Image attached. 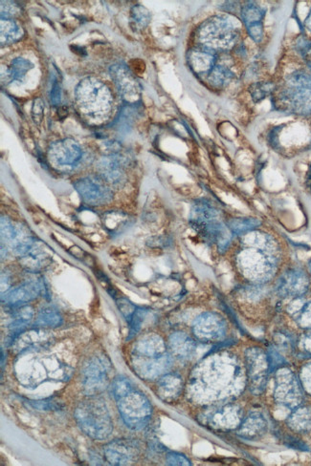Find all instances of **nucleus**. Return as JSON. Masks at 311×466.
Masks as SVG:
<instances>
[{
	"label": "nucleus",
	"instance_id": "nucleus-23",
	"mask_svg": "<svg viewBox=\"0 0 311 466\" xmlns=\"http://www.w3.org/2000/svg\"><path fill=\"white\" fill-rule=\"evenodd\" d=\"M169 343L172 354L179 359H188L196 352V342L184 332H179L172 334L170 337Z\"/></svg>",
	"mask_w": 311,
	"mask_h": 466
},
{
	"label": "nucleus",
	"instance_id": "nucleus-39",
	"mask_svg": "<svg viewBox=\"0 0 311 466\" xmlns=\"http://www.w3.org/2000/svg\"><path fill=\"white\" fill-rule=\"evenodd\" d=\"M17 12V7L14 5L10 3L9 2H1V17H12L14 14H16Z\"/></svg>",
	"mask_w": 311,
	"mask_h": 466
},
{
	"label": "nucleus",
	"instance_id": "nucleus-43",
	"mask_svg": "<svg viewBox=\"0 0 311 466\" xmlns=\"http://www.w3.org/2000/svg\"><path fill=\"white\" fill-rule=\"evenodd\" d=\"M307 25H308V28L310 29V30H311V14H310V16L308 17V21H307Z\"/></svg>",
	"mask_w": 311,
	"mask_h": 466
},
{
	"label": "nucleus",
	"instance_id": "nucleus-42",
	"mask_svg": "<svg viewBox=\"0 0 311 466\" xmlns=\"http://www.w3.org/2000/svg\"><path fill=\"white\" fill-rule=\"evenodd\" d=\"M302 344L303 349L311 354V334L308 335L307 337L303 339Z\"/></svg>",
	"mask_w": 311,
	"mask_h": 466
},
{
	"label": "nucleus",
	"instance_id": "nucleus-24",
	"mask_svg": "<svg viewBox=\"0 0 311 466\" xmlns=\"http://www.w3.org/2000/svg\"><path fill=\"white\" fill-rule=\"evenodd\" d=\"M288 424L295 432H310L311 430V407L298 406L288 419Z\"/></svg>",
	"mask_w": 311,
	"mask_h": 466
},
{
	"label": "nucleus",
	"instance_id": "nucleus-20",
	"mask_svg": "<svg viewBox=\"0 0 311 466\" xmlns=\"http://www.w3.org/2000/svg\"><path fill=\"white\" fill-rule=\"evenodd\" d=\"M183 381L181 377L177 374H165L157 383V393L165 401H171L181 394Z\"/></svg>",
	"mask_w": 311,
	"mask_h": 466
},
{
	"label": "nucleus",
	"instance_id": "nucleus-15",
	"mask_svg": "<svg viewBox=\"0 0 311 466\" xmlns=\"http://www.w3.org/2000/svg\"><path fill=\"white\" fill-rule=\"evenodd\" d=\"M108 381L107 363L100 359H94L83 370V385L92 394L105 388Z\"/></svg>",
	"mask_w": 311,
	"mask_h": 466
},
{
	"label": "nucleus",
	"instance_id": "nucleus-26",
	"mask_svg": "<svg viewBox=\"0 0 311 466\" xmlns=\"http://www.w3.org/2000/svg\"><path fill=\"white\" fill-rule=\"evenodd\" d=\"M295 299L288 308V310L295 318L299 326L305 328V329H311V301L303 302L300 297L295 298Z\"/></svg>",
	"mask_w": 311,
	"mask_h": 466
},
{
	"label": "nucleus",
	"instance_id": "nucleus-29",
	"mask_svg": "<svg viewBox=\"0 0 311 466\" xmlns=\"http://www.w3.org/2000/svg\"><path fill=\"white\" fill-rule=\"evenodd\" d=\"M260 225L261 221L257 218H236L229 222L228 224L232 233L239 234V235L251 233Z\"/></svg>",
	"mask_w": 311,
	"mask_h": 466
},
{
	"label": "nucleus",
	"instance_id": "nucleus-4",
	"mask_svg": "<svg viewBox=\"0 0 311 466\" xmlns=\"http://www.w3.org/2000/svg\"><path fill=\"white\" fill-rule=\"evenodd\" d=\"M75 95L79 107L90 117L101 119L110 113L112 105L110 91L97 78L81 81L76 87Z\"/></svg>",
	"mask_w": 311,
	"mask_h": 466
},
{
	"label": "nucleus",
	"instance_id": "nucleus-3",
	"mask_svg": "<svg viewBox=\"0 0 311 466\" xmlns=\"http://www.w3.org/2000/svg\"><path fill=\"white\" fill-rule=\"evenodd\" d=\"M75 419L81 430L94 440L103 441L111 435L113 423L103 399L91 396L79 404Z\"/></svg>",
	"mask_w": 311,
	"mask_h": 466
},
{
	"label": "nucleus",
	"instance_id": "nucleus-7",
	"mask_svg": "<svg viewBox=\"0 0 311 466\" xmlns=\"http://www.w3.org/2000/svg\"><path fill=\"white\" fill-rule=\"evenodd\" d=\"M274 398L278 403L290 409L297 408L302 403L303 396L302 387L290 370H278L275 379Z\"/></svg>",
	"mask_w": 311,
	"mask_h": 466
},
{
	"label": "nucleus",
	"instance_id": "nucleus-33",
	"mask_svg": "<svg viewBox=\"0 0 311 466\" xmlns=\"http://www.w3.org/2000/svg\"><path fill=\"white\" fill-rule=\"evenodd\" d=\"M268 357L270 372H273L274 370L283 368V364H285V359H283V357L280 356L275 350H269Z\"/></svg>",
	"mask_w": 311,
	"mask_h": 466
},
{
	"label": "nucleus",
	"instance_id": "nucleus-9",
	"mask_svg": "<svg viewBox=\"0 0 311 466\" xmlns=\"http://www.w3.org/2000/svg\"><path fill=\"white\" fill-rule=\"evenodd\" d=\"M199 39L202 43L211 48H223L234 39L233 28L226 19L214 17L202 25Z\"/></svg>",
	"mask_w": 311,
	"mask_h": 466
},
{
	"label": "nucleus",
	"instance_id": "nucleus-25",
	"mask_svg": "<svg viewBox=\"0 0 311 466\" xmlns=\"http://www.w3.org/2000/svg\"><path fill=\"white\" fill-rule=\"evenodd\" d=\"M39 288H41V286L34 284V283L21 286V287L11 290L5 297V300L10 305L19 306L36 297L39 293Z\"/></svg>",
	"mask_w": 311,
	"mask_h": 466
},
{
	"label": "nucleus",
	"instance_id": "nucleus-2",
	"mask_svg": "<svg viewBox=\"0 0 311 466\" xmlns=\"http://www.w3.org/2000/svg\"><path fill=\"white\" fill-rule=\"evenodd\" d=\"M112 394L126 425L133 430L144 428L152 413V404L147 396L137 390L132 382L126 377L115 379Z\"/></svg>",
	"mask_w": 311,
	"mask_h": 466
},
{
	"label": "nucleus",
	"instance_id": "nucleus-17",
	"mask_svg": "<svg viewBox=\"0 0 311 466\" xmlns=\"http://www.w3.org/2000/svg\"><path fill=\"white\" fill-rule=\"evenodd\" d=\"M243 420V412L233 404L222 406L210 416V423L216 427L224 429L238 428Z\"/></svg>",
	"mask_w": 311,
	"mask_h": 466
},
{
	"label": "nucleus",
	"instance_id": "nucleus-1",
	"mask_svg": "<svg viewBox=\"0 0 311 466\" xmlns=\"http://www.w3.org/2000/svg\"><path fill=\"white\" fill-rule=\"evenodd\" d=\"M245 372L234 354H214L197 367L192 379V389L203 391L207 399H226L238 396L245 386Z\"/></svg>",
	"mask_w": 311,
	"mask_h": 466
},
{
	"label": "nucleus",
	"instance_id": "nucleus-35",
	"mask_svg": "<svg viewBox=\"0 0 311 466\" xmlns=\"http://www.w3.org/2000/svg\"><path fill=\"white\" fill-rule=\"evenodd\" d=\"M166 460L169 465H191V463L186 457L177 453L168 454Z\"/></svg>",
	"mask_w": 311,
	"mask_h": 466
},
{
	"label": "nucleus",
	"instance_id": "nucleus-30",
	"mask_svg": "<svg viewBox=\"0 0 311 466\" xmlns=\"http://www.w3.org/2000/svg\"><path fill=\"white\" fill-rule=\"evenodd\" d=\"M32 68H33V64L30 61L23 58H17L10 65L8 75L12 81H21Z\"/></svg>",
	"mask_w": 311,
	"mask_h": 466
},
{
	"label": "nucleus",
	"instance_id": "nucleus-21",
	"mask_svg": "<svg viewBox=\"0 0 311 466\" xmlns=\"http://www.w3.org/2000/svg\"><path fill=\"white\" fill-rule=\"evenodd\" d=\"M243 243L245 248H258L272 253H279V246L275 239L268 233L261 231H253L244 234Z\"/></svg>",
	"mask_w": 311,
	"mask_h": 466
},
{
	"label": "nucleus",
	"instance_id": "nucleus-34",
	"mask_svg": "<svg viewBox=\"0 0 311 466\" xmlns=\"http://www.w3.org/2000/svg\"><path fill=\"white\" fill-rule=\"evenodd\" d=\"M227 78H228V72H227L225 69L222 67L214 68L212 71L211 76H210V80L214 85H222Z\"/></svg>",
	"mask_w": 311,
	"mask_h": 466
},
{
	"label": "nucleus",
	"instance_id": "nucleus-40",
	"mask_svg": "<svg viewBox=\"0 0 311 466\" xmlns=\"http://www.w3.org/2000/svg\"><path fill=\"white\" fill-rule=\"evenodd\" d=\"M60 95L61 89L60 86H59V83H54L53 88H52L51 91V98L52 102L54 103V105H57V103L60 102Z\"/></svg>",
	"mask_w": 311,
	"mask_h": 466
},
{
	"label": "nucleus",
	"instance_id": "nucleus-6",
	"mask_svg": "<svg viewBox=\"0 0 311 466\" xmlns=\"http://www.w3.org/2000/svg\"><path fill=\"white\" fill-rule=\"evenodd\" d=\"M248 381L252 393L260 394L265 391L270 372L268 354L259 348H249L245 352Z\"/></svg>",
	"mask_w": 311,
	"mask_h": 466
},
{
	"label": "nucleus",
	"instance_id": "nucleus-16",
	"mask_svg": "<svg viewBox=\"0 0 311 466\" xmlns=\"http://www.w3.org/2000/svg\"><path fill=\"white\" fill-rule=\"evenodd\" d=\"M172 362L171 357L166 354L158 357H143L135 362L134 369L144 379H157L171 368Z\"/></svg>",
	"mask_w": 311,
	"mask_h": 466
},
{
	"label": "nucleus",
	"instance_id": "nucleus-31",
	"mask_svg": "<svg viewBox=\"0 0 311 466\" xmlns=\"http://www.w3.org/2000/svg\"><path fill=\"white\" fill-rule=\"evenodd\" d=\"M61 317L58 310L51 307L43 308L41 310L37 319L39 326L57 327L60 326Z\"/></svg>",
	"mask_w": 311,
	"mask_h": 466
},
{
	"label": "nucleus",
	"instance_id": "nucleus-32",
	"mask_svg": "<svg viewBox=\"0 0 311 466\" xmlns=\"http://www.w3.org/2000/svg\"><path fill=\"white\" fill-rule=\"evenodd\" d=\"M132 19L139 28H143L149 23L150 14L145 7L137 5L132 10Z\"/></svg>",
	"mask_w": 311,
	"mask_h": 466
},
{
	"label": "nucleus",
	"instance_id": "nucleus-12",
	"mask_svg": "<svg viewBox=\"0 0 311 466\" xmlns=\"http://www.w3.org/2000/svg\"><path fill=\"white\" fill-rule=\"evenodd\" d=\"M310 288V279L301 270H290L281 276L277 283V293L281 297L299 298Z\"/></svg>",
	"mask_w": 311,
	"mask_h": 466
},
{
	"label": "nucleus",
	"instance_id": "nucleus-8",
	"mask_svg": "<svg viewBox=\"0 0 311 466\" xmlns=\"http://www.w3.org/2000/svg\"><path fill=\"white\" fill-rule=\"evenodd\" d=\"M49 161L56 169L68 170L75 169L83 158L80 145L74 140H58L51 145L48 151Z\"/></svg>",
	"mask_w": 311,
	"mask_h": 466
},
{
	"label": "nucleus",
	"instance_id": "nucleus-36",
	"mask_svg": "<svg viewBox=\"0 0 311 466\" xmlns=\"http://www.w3.org/2000/svg\"><path fill=\"white\" fill-rule=\"evenodd\" d=\"M301 381L303 388L308 393L311 394V363L305 365L301 372Z\"/></svg>",
	"mask_w": 311,
	"mask_h": 466
},
{
	"label": "nucleus",
	"instance_id": "nucleus-10",
	"mask_svg": "<svg viewBox=\"0 0 311 466\" xmlns=\"http://www.w3.org/2000/svg\"><path fill=\"white\" fill-rule=\"evenodd\" d=\"M192 332L197 339L205 342L219 341L225 337V320L214 313H204L194 320Z\"/></svg>",
	"mask_w": 311,
	"mask_h": 466
},
{
	"label": "nucleus",
	"instance_id": "nucleus-38",
	"mask_svg": "<svg viewBox=\"0 0 311 466\" xmlns=\"http://www.w3.org/2000/svg\"><path fill=\"white\" fill-rule=\"evenodd\" d=\"M283 441H285V445L288 446V447L294 448V449L301 451L310 450L305 443H303V441L299 440V438H294V436H286Z\"/></svg>",
	"mask_w": 311,
	"mask_h": 466
},
{
	"label": "nucleus",
	"instance_id": "nucleus-19",
	"mask_svg": "<svg viewBox=\"0 0 311 466\" xmlns=\"http://www.w3.org/2000/svg\"><path fill=\"white\" fill-rule=\"evenodd\" d=\"M98 169L103 178L111 184H120L124 177V162L117 156L103 157L99 162Z\"/></svg>",
	"mask_w": 311,
	"mask_h": 466
},
{
	"label": "nucleus",
	"instance_id": "nucleus-11",
	"mask_svg": "<svg viewBox=\"0 0 311 466\" xmlns=\"http://www.w3.org/2000/svg\"><path fill=\"white\" fill-rule=\"evenodd\" d=\"M76 191L80 194L85 203L90 206H102L110 203L112 199V192L103 184L100 180L86 177L79 180L74 184Z\"/></svg>",
	"mask_w": 311,
	"mask_h": 466
},
{
	"label": "nucleus",
	"instance_id": "nucleus-27",
	"mask_svg": "<svg viewBox=\"0 0 311 466\" xmlns=\"http://www.w3.org/2000/svg\"><path fill=\"white\" fill-rule=\"evenodd\" d=\"M189 61L194 72L203 74L212 70L214 58L210 52L197 50L192 52Z\"/></svg>",
	"mask_w": 311,
	"mask_h": 466
},
{
	"label": "nucleus",
	"instance_id": "nucleus-13",
	"mask_svg": "<svg viewBox=\"0 0 311 466\" xmlns=\"http://www.w3.org/2000/svg\"><path fill=\"white\" fill-rule=\"evenodd\" d=\"M106 458L113 465H127L134 462L139 455V446L130 440L111 441L103 448Z\"/></svg>",
	"mask_w": 311,
	"mask_h": 466
},
{
	"label": "nucleus",
	"instance_id": "nucleus-28",
	"mask_svg": "<svg viewBox=\"0 0 311 466\" xmlns=\"http://www.w3.org/2000/svg\"><path fill=\"white\" fill-rule=\"evenodd\" d=\"M21 29L13 19H1L0 21V36L1 44L14 43L21 36Z\"/></svg>",
	"mask_w": 311,
	"mask_h": 466
},
{
	"label": "nucleus",
	"instance_id": "nucleus-22",
	"mask_svg": "<svg viewBox=\"0 0 311 466\" xmlns=\"http://www.w3.org/2000/svg\"><path fill=\"white\" fill-rule=\"evenodd\" d=\"M164 341L158 335H147L140 339L135 346V352L138 357H158L166 354Z\"/></svg>",
	"mask_w": 311,
	"mask_h": 466
},
{
	"label": "nucleus",
	"instance_id": "nucleus-37",
	"mask_svg": "<svg viewBox=\"0 0 311 466\" xmlns=\"http://www.w3.org/2000/svg\"><path fill=\"white\" fill-rule=\"evenodd\" d=\"M117 305L121 313H122V314L124 315V317L130 321V318H132L133 314H134V307L126 299L117 300Z\"/></svg>",
	"mask_w": 311,
	"mask_h": 466
},
{
	"label": "nucleus",
	"instance_id": "nucleus-18",
	"mask_svg": "<svg viewBox=\"0 0 311 466\" xmlns=\"http://www.w3.org/2000/svg\"><path fill=\"white\" fill-rule=\"evenodd\" d=\"M268 421L260 413H252L241 421L238 434L248 440H256L268 431Z\"/></svg>",
	"mask_w": 311,
	"mask_h": 466
},
{
	"label": "nucleus",
	"instance_id": "nucleus-41",
	"mask_svg": "<svg viewBox=\"0 0 311 466\" xmlns=\"http://www.w3.org/2000/svg\"><path fill=\"white\" fill-rule=\"evenodd\" d=\"M43 105L41 100L38 98V100H34L33 113H36V117H41L43 116Z\"/></svg>",
	"mask_w": 311,
	"mask_h": 466
},
{
	"label": "nucleus",
	"instance_id": "nucleus-5",
	"mask_svg": "<svg viewBox=\"0 0 311 466\" xmlns=\"http://www.w3.org/2000/svg\"><path fill=\"white\" fill-rule=\"evenodd\" d=\"M278 253L244 248L237 257L239 270L244 277L257 284L268 282L275 275Z\"/></svg>",
	"mask_w": 311,
	"mask_h": 466
},
{
	"label": "nucleus",
	"instance_id": "nucleus-14",
	"mask_svg": "<svg viewBox=\"0 0 311 466\" xmlns=\"http://www.w3.org/2000/svg\"><path fill=\"white\" fill-rule=\"evenodd\" d=\"M110 76L122 97L128 103L137 102L139 98L140 86L130 69L125 64H114L110 67Z\"/></svg>",
	"mask_w": 311,
	"mask_h": 466
}]
</instances>
